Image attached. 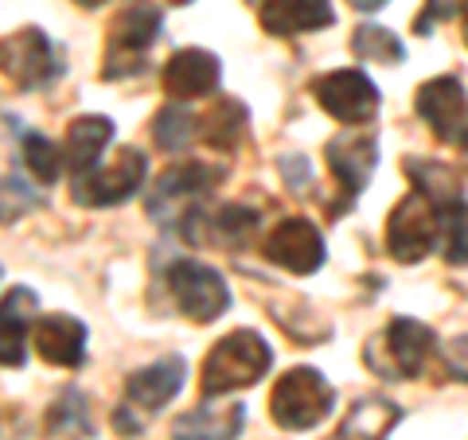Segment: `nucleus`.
I'll return each instance as SVG.
<instances>
[{
	"mask_svg": "<svg viewBox=\"0 0 468 440\" xmlns=\"http://www.w3.org/2000/svg\"><path fill=\"white\" fill-rule=\"evenodd\" d=\"M270 362H273V351L258 331L250 328L230 331L211 347L207 362H203V393L207 398H223V393L254 386L270 371Z\"/></svg>",
	"mask_w": 468,
	"mask_h": 440,
	"instance_id": "obj_1",
	"label": "nucleus"
},
{
	"mask_svg": "<svg viewBox=\"0 0 468 440\" xmlns=\"http://www.w3.org/2000/svg\"><path fill=\"white\" fill-rule=\"evenodd\" d=\"M332 402H335V390L324 374L313 371V366H292V371L277 378V386L270 393V414L282 429L301 433V429H316L328 417Z\"/></svg>",
	"mask_w": 468,
	"mask_h": 440,
	"instance_id": "obj_2",
	"label": "nucleus"
},
{
	"mask_svg": "<svg viewBox=\"0 0 468 440\" xmlns=\"http://www.w3.org/2000/svg\"><path fill=\"white\" fill-rule=\"evenodd\" d=\"M441 226H445V211L437 207L430 195H421L414 187V192H410L387 218V249H390V257L414 266V261H421L437 242H441Z\"/></svg>",
	"mask_w": 468,
	"mask_h": 440,
	"instance_id": "obj_3",
	"label": "nucleus"
},
{
	"mask_svg": "<svg viewBox=\"0 0 468 440\" xmlns=\"http://www.w3.org/2000/svg\"><path fill=\"white\" fill-rule=\"evenodd\" d=\"M433 351V331L421 320L399 316L390 328L367 343V366L383 378H414Z\"/></svg>",
	"mask_w": 468,
	"mask_h": 440,
	"instance_id": "obj_4",
	"label": "nucleus"
},
{
	"mask_svg": "<svg viewBox=\"0 0 468 440\" xmlns=\"http://www.w3.org/2000/svg\"><path fill=\"white\" fill-rule=\"evenodd\" d=\"M160 36V8L153 5H129L125 12H117L110 24V47H106V79H125L137 75L144 67L141 55L153 47V39Z\"/></svg>",
	"mask_w": 468,
	"mask_h": 440,
	"instance_id": "obj_5",
	"label": "nucleus"
},
{
	"mask_svg": "<svg viewBox=\"0 0 468 440\" xmlns=\"http://www.w3.org/2000/svg\"><path fill=\"white\" fill-rule=\"evenodd\" d=\"M144 156L137 149H122L106 168H90L75 175V203L82 207H117V203L133 199L141 187H144Z\"/></svg>",
	"mask_w": 468,
	"mask_h": 440,
	"instance_id": "obj_6",
	"label": "nucleus"
},
{
	"mask_svg": "<svg viewBox=\"0 0 468 440\" xmlns=\"http://www.w3.org/2000/svg\"><path fill=\"white\" fill-rule=\"evenodd\" d=\"M218 180H223V168L199 164V160H180V164H172L156 180L153 192L144 195V207H149L156 223H172V218H180L196 199L207 195Z\"/></svg>",
	"mask_w": 468,
	"mask_h": 440,
	"instance_id": "obj_7",
	"label": "nucleus"
},
{
	"mask_svg": "<svg viewBox=\"0 0 468 440\" xmlns=\"http://www.w3.org/2000/svg\"><path fill=\"white\" fill-rule=\"evenodd\" d=\"M168 288L176 304H180V312L187 320H196V324H211V320H218L230 308L227 281L211 266H203V261H176L168 269Z\"/></svg>",
	"mask_w": 468,
	"mask_h": 440,
	"instance_id": "obj_8",
	"label": "nucleus"
},
{
	"mask_svg": "<svg viewBox=\"0 0 468 440\" xmlns=\"http://www.w3.org/2000/svg\"><path fill=\"white\" fill-rule=\"evenodd\" d=\"M0 70L20 86V90H39L58 79V55L55 43L39 27H20L8 39H0Z\"/></svg>",
	"mask_w": 468,
	"mask_h": 440,
	"instance_id": "obj_9",
	"label": "nucleus"
},
{
	"mask_svg": "<svg viewBox=\"0 0 468 440\" xmlns=\"http://www.w3.org/2000/svg\"><path fill=\"white\" fill-rule=\"evenodd\" d=\"M313 90L320 106L344 125H363L378 113V86L363 70H332V75L316 79Z\"/></svg>",
	"mask_w": 468,
	"mask_h": 440,
	"instance_id": "obj_10",
	"label": "nucleus"
},
{
	"mask_svg": "<svg viewBox=\"0 0 468 440\" xmlns=\"http://www.w3.org/2000/svg\"><path fill=\"white\" fill-rule=\"evenodd\" d=\"M261 254L289 273H316L324 266V238H320V230L309 218H285V223L270 230Z\"/></svg>",
	"mask_w": 468,
	"mask_h": 440,
	"instance_id": "obj_11",
	"label": "nucleus"
},
{
	"mask_svg": "<svg viewBox=\"0 0 468 440\" xmlns=\"http://www.w3.org/2000/svg\"><path fill=\"white\" fill-rule=\"evenodd\" d=\"M375 164H378V141H375V133L347 129V133L328 141V168L335 175V183L344 187L347 199H356L363 187H367Z\"/></svg>",
	"mask_w": 468,
	"mask_h": 440,
	"instance_id": "obj_12",
	"label": "nucleus"
},
{
	"mask_svg": "<svg viewBox=\"0 0 468 440\" xmlns=\"http://www.w3.org/2000/svg\"><path fill=\"white\" fill-rule=\"evenodd\" d=\"M414 110H418V117H421V121H426L441 141H457L461 125H464V110H468L464 86L452 79V75L430 79L426 86H418Z\"/></svg>",
	"mask_w": 468,
	"mask_h": 440,
	"instance_id": "obj_13",
	"label": "nucleus"
},
{
	"mask_svg": "<svg viewBox=\"0 0 468 440\" xmlns=\"http://www.w3.org/2000/svg\"><path fill=\"white\" fill-rule=\"evenodd\" d=\"M184 390V359L180 355H165L153 366L129 374L125 382V405L137 409V414H160L176 393Z\"/></svg>",
	"mask_w": 468,
	"mask_h": 440,
	"instance_id": "obj_14",
	"label": "nucleus"
},
{
	"mask_svg": "<svg viewBox=\"0 0 468 440\" xmlns=\"http://www.w3.org/2000/svg\"><path fill=\"white\" fill-rule=\"evenodd\" d=\"M218 58L203 47H184L168 58L165 67V90L176 98V101H192V98H203V94H215L218 90Z\"/></svg>",
	"mask_w": 468,
	"mask_h": 440,
	"instance_id": "obj_15",
	"label": "nucleus"
},
{
	"mask_svg": "<svg viewBox=\"0 0 468 440\" xmlns=\"http://www.w3.org/2000/svg\"><path fill=\"white\" fill-rule=\"evenodd\" d=\"M36 351L43 362L75 371L86 359V324L75 316H63V312L36 320Z\"/></svg>",
	"mask_w": 468,
	"mask_h": 440,
	"instance_id": "obj_16",
	"label": "nucleus"
},
{
	"mask_svg": "<svg viewBox=\"0 0 468 440\" xmlns=\"http://www.w3.org/2000/svg\"><path fill=\"white\" fill-rule=\"evenodd\" d=\"M246 424L239 402H207L172 421V440H234Z\"/></svg>",
	"mask_w": 468,
	"mask_h": 440,
	"instance_id": "obj_17",
	"label": "nucleus"
},
{
	"mask_svg": "<svg viewBox=\"0 0 468 440\" xmlns=\"http://www.w3.org/2000/svg\"><path fill=\"white\" fill-rule=\"evenodd\" d=\"M39 300L32 288H12L0 300V366H24V340L36 324Z\"/></svg>",
	"mask_w": 468,
	"mask_h": 440,
	"instance_id": "obj_18",
	"label": "nucleus"
},
{
	"mask_svg": "<svg viewBox=\"0 0 468 440\" xmlns=\"http://www.w3.org/2000/svg\"><path fill=\"white\" fill-rule=\"evenodd\" d=\"M332 5L328 0H261V27L273 36H297V32H316L328 27Z\"/></svg>",
	"mask_w": 468,
	"mask_h": 440,
	"instance_id": "obj_19",
	"label": "nucleus"
},
{
	"mask_svg": "<svg viewBox=\"0 0 468 440\" xmlns=\"http://www.w3.org/2000/svg\"><path fill=\"white\" fill-rule=\"evenodd\" d=\"M196 226L187 230L192 242H215V246H242L258 226V215L246 207H218L215 215H192Z\"/></svg>",
	"mask_w": 468,
	"mask_h": 440,
	"instance_id": "obj_20",
	"label": "nucleus"
},
{
	"mask_svg": "<svg viewBox=\"0 0 468 440\" xmlns=\"http://www.w3.org/2000/svg\"><path fill=\"white\" fill-rule=\"evenodd\" d=\"M110 141H113L110 117H75L67 129V160H70V168H75V175L90 172Z\"/></svg>",
	"mask_w": 468,
	"mask_h": 440,
	"instance_id": "obj_21",
	"label": "nucleus"
},
{
	"mask_svg": "<svg viewBox=\"0 0 468 440\" xmlns=\"http://www.w3.org/2000/svg\"><path fill=\"white\" fill-rule=\"evenodd\" d=\"M402 409L394 402H383V398H367V402H356L351 414L344 421L340 436L344 440H383L394 424H399Z\"/></svg>",
	"mask_w": 468,
	"mask_h": 440,
	"instance_id": "obj_22",
	"label": "nucleus"
},
{
	"mask_svg": "<svg viewBox=\"0 0 468 440\" xmlns=\"http://www.w3.org/2000/svg\"><path fill=\"white\" fill-rule=\"evenodd\" d=\"M242 129H246V110H242V101L218 98L215 106H211V113L199 121V137L207 141L211 149L230 152V149H239Z\"/></svg>",
	"mask_w": 468,
	"mask_h": 440,
	"instance_id": "obj_23",
	"label": "nucleus"
},
{
	"mask_svg": "<svg viewBox=\"0 0 468 440\" xmlns=\"http://www.w3.org/2000/svg\"><path fill=\"white\" fill-rule=\"evenodd\" d=\"M351 51H356L359 63H383V67H399L406 58L402 39L394 32H387V27H378V24L356 27V36H351Z\"/></svg>",
	"mask_w": 468,
	"mask_h": 440,
	"instance_id": "obj_24",
	"label": "nucleus"
},
{
	"mask_svg": "<svg viewBox=\"0 0 468 440\" xmlns=\"http://www.w3.org/2000/svg\"><path fill=\"white\" fill-rule=\"evenodd\" d=\"M48 429L55 436H90L94 421H90L86 393H79V390H63V393H58L55 405L48 409Z\"/></svg>",
	"mask_w": 468,
	"mask_h": 440,
	"instance_id": "obj_25",
	"label": "nucleus"
},
{
	"mask_svg": "<svg viewBox=\"0 0 468 440\" xmlns=\"http://www.w3.org/2000/svg\"><path fill=\"white\" fill-rule=\"evenodd\" d=\"M406 172L418 180V192L430 195L441 211H449L452 203H461V183L445 164H433V160H421V164L418 160H406Z\"/></svg>",
	"mask_w": 468,
	"mask_h": 440,
	"instance_id": "obj_26",
	"label": "nucleus"
},
{
	"mask_svg": "<svg viewBox=\"0 0 468 440\" xmlns=\"http://www.w3.org/2000/svg\"><path fill=\"white\" fill-rule=\"evenodd\" d=\"M199 121L192 113H187L184 106H165L156 117H153V141H156V149H165V152H184L187 149V141H192L199 129Z\"/></svg>",
	"mask_w": 468,
	"mask_h": 440,
	"instance_id": "obj_27",
	"label": "nucleus"
},
{
	"mask_svg": "<svg viewBox=\"0 0 468 440\" xmlns=\"http://www.w3.org/2000/svg\"><path fill=\"white\" fill-rule=\"evenodd\" d=\"M24 164H27V172H32L39 183H55L58 172H63V156H58V149L48 137L27 133L24 137Z\"/></svg>",
	"mask_w": 468,
	"mask_h": 440,
	"instance_id": "obj_28",
	"label": "nucleus"
},
{
	"mask_svg": "<svg viewBox=\"0 0 468 440\" xmlns=\"http://www.w3.org/2000/svg\"><path fill=\"white\" fill-rule=\"evenodd\" d=\"M441 238H445V257L452 266H468V207L464 203H452L445 211Z\"/></svg>",
	"mask_w": 468,
	"mask_h": 440,
	"instance_id": "obj_29",
	"label": "nucleus"
},
{
	"mask_svg": "<svg viewBox=\"0 0 468 440\" xmlns=\"http://www.w3.org/2000/svg\"><path fill=\"white\" fill-rule=\"evenodd\" d=\"M39 203H43V195L12 175V180L0 183V223H12V218H20L27 207H39Z\"/></svg>",
	"mask_w": 468,
	"mask_h": 440,
	"instance_id": "obj_30",
	"label": "nucleus"
},
{
	"mask_svg": "<svg viewBox=\"0 0 468 440\" xmlns=\"http://www.w3.org/2000/svg\"><path fill=\"white\" fill-rule=\"evenodd\" d=\"M282 175H285V183H289V192L292 195H309V187H313V172H309V160L304 156H282Z\"/></svg>",
	"mask_w": 468,
	"mask_h": 440,
	"instance_id": "obj_31",
	"label": "nucleus"
},
{
	"mask_svg": "<svg viewBox=\"0 0 468 440\" xmlns=\"http://www.w3.org/2000/svg\"><path fill=\"white\" fill-rule=\"evenodd\" d=\"M445 366L452 371L457 382H468V335H464V340H452L445 347Z\"/></svg>",
	"mask_w": 468,
	"mask_h": 440,
	"instance_id": "obj_32",
	"label": "nucleus"
},
{
	"mask_svg": "<svg viewBox=\"0 0 468 440\" xmlns=\"http://www.w3.org/2000/svg\"><path fill=\"white\" fill-rule=\"evenodd\" d=\"M351 5H356L359 12H378V8L387 5V0H351Z\"/></svg>",
	"mask_w": 468,
	"mask_h": 440,
	"instance_id": "obj_33",
	"label": "nucleus"
},
{
	"mask_svg": "<svg viewBox=\"0 0 468 440\" xmlns=\"http://www.w3.org/2000/svg\"><path fill=\"white\" fill-rule=\"evenodd\" d=\"M461 27H464V43H468V0H461Z\"/></svg>",
	"mask_w": 468,
	"mask_h": 440,
	"instance_id": "obj_34",
	"label": "nucleus"
},
{
	"mask_svg": "<svg viewBox=\"0 0 468 440\" xmlns=\"http://www.w3.org/2000/svg\"><path fill=\"white\" fill-rule=\"evenodd\" d=\"M457 144H461V152L468 156V125H461V133H457Z\"/></svg>",
	"mask_w": 468,
	"mask_h": 440,
	"instance_id": "obj_35",
	"label": "nucleus"
},
{
	"mask_svg": "<svg viewBox=\"0 0 468 440\" xmlns=\"http://www.w3.org/2000/svg\"><path fill=\"white\" fill-rule=\"evenodd\" d=\"M75 5H82V8H98L101 0H75Z\"/></svg>",
	"mask_w": 468,
	"mask_h": 440,
	"instance_id": "obj_36",
	"label": "nucleus"
},
{
	"mask_svg": "<svg viewBox=\"0 0 468 440\" xmlns=\"http://www.w3.org/2000/svg\"><path fill=\"white\" fill-rule=\"evenodd\" d=\"M172 5H192V0H172Z\"/></svg>",
	"mask_w": 468,
	"mask_h": 440,
	"instance_id": "obj_37",
	"label": "nucleus"
}]
</instances>
